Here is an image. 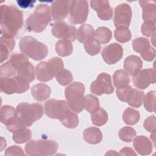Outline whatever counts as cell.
I'll return each mask as SVG.
<instances>
[{"mask_svg":"<svg viewBox=\"0 0 156 156\" xmlns=\"http://www.w3.org/2000/svg\"><path fill=\"white\" fill-rule=\"evenodd\" d=\"M18 115L25 122L27 127L40 119L43 115V106L37 103L29 104L27 102H21L16 107Z\"/></svg>","mask_w":156,"mask_h":156,"instance_id":"6","label":"cell"},{"mask_svg":"<svg viewBox=\"0 0 156 156\" xmlns=\"http://www.w3.org/2000/svg\"><path fill=\"white\" fill-rule=\"evenodd\" d=\"M18 5L21 7V8L26 9V8H29V7H32L34 5V4L35 2V1H16Z\"/></svg>","mask_w":156,"mask_h":156,"instance_id":"50","label":"cell"},{"mask_svg":"<svg viewBox=\"0 0 156 156\" xmlns=\"http://www.w3.org/2000/svg\"><path fill=\"white\" fill-rule=\"evenodd\" d=\"M9 61L16 69L17 72V69H18L20 66L24 62L28 61V58L26 55L23 54L14 53L10 56V59Z\"/></svg>","mask_w":156,"mask_h":156,"instance_id":"43","label":"cell"},{"mask_svg":"<svg viewBox=\"0 0 156 156\" xmlns=\"http://www.w3.org/2000/svg\"><path fill=\"white\" fill-rule=\"evenodd\" d=\"M116 40L122 43L128 42L132 38V34L128 27H120L116 28L114 32Z\"/></svg>","mask_w":156,"mask_h":156,"instance_id":"35","label":"cell"},{"mask_svg":"<svg viewBox=\"0 0 156 156\" xmlns=\"http://www.w3.org/2000/svg\"><path fill=\"white\" fill-rule=\"evenodd\" d=\"M1 122L5 124L10 119L18 115L16 109L11 105H5L1 108Z\"/></svg>","mask_w":156,"mask_h":156,"instance_id":"34","label":"cell"},{"mask_svg":"<svg viewBox=\"0 0 156 156\" xmlns=\"http://www.w3.org/2000/svg\"><path fill=\"white\" fill-rule=\"evenodd\" d=\"M51 32L55 37L70 41H74L77 38L76 27L68 25L63 21L56 22L52 26Z\"/></svg>","mask_w":156,"mask_h":156,"instance_id":"12","label":"cell"},{"mask_svg":"<svg viewBox=\"0 0 156 156\" xmlns=\"http://www.w3.org/2000/svg\"><path fill=\"white\" fill-rule=\"evenodd\" d=\"M16 73V69L13 66V65L7 61L5 63L2 64L0 66V75L5 77H10L15 76Z\"/></svg>","mask_w":156,"mask_h":156,"instance_id":"44","label":"cell"},{"mask_svg":"<svg viewBox=\"0 0 156 156\" xmlns=\"http://www.w3.org/2000/svg\"><path fill=\"white\" fill-rule=\"evenodd\" d=\"M132 81L135 87L144 90L151 83H155V71L151 68L143 69L133 76Z\"/></svg>","mask_w":156,"mask_h":156,"instance_id":"14","label":"cell"},{"mask_svg":"<svg viewBox=\"0 0 156 156\" xmlns=\"http://www.w3.org/2000/svg\"><path fill=\"white\" fill-rule=\"evenodd\" d=\"M130 87H131L130 86L127 85H126V86H123V87L117 88L116 95H117L118 99L121 101L124 102V99H125L126 95L128 90H129V88Z\"/></svg>","mask_w":156,"mask_h":156,"instance_id":"49","label":"cell"},{"mask_svg":"<svg viewBox=\"0 0 156 156\" xmlns=\"http://www.w3.org/2000/svg\"><path fill=\"white\" fill-rule=\"evenodd\" d=\"M122 119L125 124L127 125H134L140 119V113L131 108H127L122 114Z\"/></svg>","mask_w":156,"mask_h":156,"instance_id":"30","label":"cell"},{"mask_svg":"<svg viewBox=\"0 0 156 156\" xmlns=\"http://www.w3.org/2000/svg\"><path fill=\"white\" fill-rule=\"evenodd\" d=\"M24 155V151L21 147L17 146H12L9 147L5 152V155Z\"/></svg>","mask_w":156,"mask_h":156,"instance_id":"48","label":"cell"},{"mask_svg":"<svg viewBox=\"0 0 156 156\" xmlns=\"http://www.w3.org/2000/svg\"><path fill=\"white\" fill-rule=\"evenodd\" d=\"M69 19L73 24H82L88 15V5L87 1H71L69 5Z\"/></svg>","mask_w":156,"mask_h":156,"instance_id":"9","label":"cell"},{"mask_svg":"<svg viewBox=\"0 0 156 156\" xmlns=\"http://www.w3.org/2000/svg\"><path fill=\"white\" fill-rule=\"evenodd\" d=\"M141 32L146 37H151L155 34V24L152 21H144L141 26Z\"/></svg>","mask_w":156,"mask_h":156,"instance_id":"45","label":"cell"},{"mask_svg":"<svg viewBox=\"0 0 156 156\" xmlns=\"http://www.w3.org/2000/svg\"><path fill=\"white\" fill-rule=\"evenodd\" d=\"M101 44L99 41L93 38L84 43V48L86 52L90 55L98 54L101 50Z\"/></svg>","mask_w":156,"mask_h":156,"instance_id":"36","label":"cell"},{"mask_svg":"<svg viewBox=\"0 0 156 156\" xmlns=\"http://www.w3.org/2000/svg\"><path fill=\"white\" fill-rule=\"evenodd\" d=\"M156 119L154 115L150 116L147 118H146L144 122L143 126L144 129L149 132H155L156 128Z\"/></svg>","mask_w":156,"mask_h":156,"instance_id":"47","label":"cell"},{"mask_svg":"<svg viewBox=\"0 0 156 156\" xmlns=\"http://www.w3.org/2000/svg\"><path fill=\"white\" fill-rule=\"evenodd\" d=\"M95 37L96 39L102 44L108 43L112 37L111 30L104 26L98 27L95 31Z\"/></svg>","mask_w":156,"mask_h":156,"instance_id":"32","label":"cell"},{"mask_svg":"<svg viewBox=\"0 0 156 156\" xmlns=\"http://www.w3.org/2000/svg\"><path fill=\"white\" fill-rule=\"evenodd\" d=\"M141 57L146 61H152L155 57V50L154 48L151 47L150 45L143 50L141 53Z\"/></svg>","mask_w":156,"mask_h":156,"instance_id":"46","label":"cell"},{"mask_svg":"<svg viewBox=\"0 0 156 156\" xmlns=\"http://www.w3.org/2000/svg\"><path fill=\"white\" fill-rule=\"evenodd\" d=\"M142 67L143 62L141 59L136 55H129L124 60V70L127 73L132 76L137 74L141 71Z\"/></svg>","mask_w":156,"mask_h":156,"instance_id":"17","label":"cell"},{"mask_svg":"<svg viewBox=\"0 0 156 156\" xmlns=\"http://www.w3.org/2000/svg\"><path fill=\"white\" fill-rule=\"evenodd\" d=\"M83 138L87 143L91 144H96L102 141V134L98 128L90 127L84 130Z\"/></svg>","mask_w":156,"mask_h":156,"instance_id":"23","label":"cell"},{"mask_svg":"<svg viewBox=\"0 0 156 156\" xmlns=\"http://www.w3.org/2000/svg\"><path fill=\"white\" fill-rule=\"evenodd\" d=\"M91 8L97 12L98 17L104 21L110 20L113 16V9L108 1L93 0L90 1Z\"/></svg>","mask_w":156,"mask_h":156,"instance_id":"15","label":"cell"},{"mask_svg":"<svg viewBox=\"0 0 156 156\" xmlns=\"http://www.w3.org/2000/svg\"><path fill=\"white\" fill-rule=\"evenodd\" d=\"M101 55L106 63L108 65L115 64L122 57L123 49L119 44L113 43L105 46L103 49Z\"/></svg>","mask_w":156,"mask_h":156,"instance_id":"13","label":"cell"},{"mask_svg":"<svg viewBox=\"0 0 156 156\" xmlns=\"http://www.w3.org/2000/svg\"><path fill=\"white\" fill-rule=\"evenodd\" d=\"M135 135V130L133 128L128 126L123 127L119 130L118 132L119 138L124 142H131Z\"/></svg>","mask_w":156,"mask_h":156,"instance_id":"37","label":"cell"},{"mask_svg":"<svg viewBox=\"0 0 156 156\" xmlns=\"http://www.w3.org/2000/svg\"><path fill=\"white\" fill-rule=\"evenodd\" d=\"M51 90L50 87L44 83H38L32 86L31 93L34 99L37 101H43L49 98Z\"/></svg>","mask_w":156,"mask_h":156,"instance_id":"20","label":"cell"},{"mask_svg":"<svg viewBox=\"0 0 156 156\" xmlns=\"http://www.w3.org/2000/svg\"><path fill=\"white\" fill-rule=\"evenodd\" d=\"M19 47L23 54L34 60L43 59L48 52L46 44L30 36L23 37L19 42Z\"/></svg>","mask_w":156,"mask_h":156,"instance_id":"4","label":"cell"},{"mask_svg":"<svg viewBox=\"0 0 156 156\" xmlns=\"http://www.w3.org/2000/svg\"><path fill=\"white\" fill-rule=\"evenodd\" d=\"M46 67L49 75L53 78L63 69L64 65L62 60L59 57H52L46 62Z\"/></svg>","mask_w":156,"mask_h":156,"instance_id":"25","label":"cell"},{"mask_svg":"<svg viewBox=\"0 0 156 156\" xmlns=\"http://www.w3.org/2000/svg\"><path fill=\"white\" fill-rule=\"evenodd\" d=\"M140 6L143 8V19L144 21L155 23L156 20V5L151 1H139Z\"/></svg>","mask_w":156,"mask_h":156,"instance_id":"21","label":"cell"},{"mask_svg":"<svg viewBox=\"0 0 156 156\" xmlns=\"http://www.w3.org/2000/svg\"><path fill=\"white\" fill-rule=\"evenodd\" d=\"M5 125L6 126L7 129L12 133L20 129L25 128L27 127L25 122L18 115L10 119L5 124Z\"/></svg>","mask_w":156,"mask_h":156,"instance_id":"33","label":"cell"},{"mask_svg":"<svg viewBox=\"0 0 156 156\" xmlns=\"http://www.w3.org/2000/svg\"><path fill=\"white\" fill-rule=\"evenodd\" d=\"M119 154L122 155H136V153L130 147H124L119 151Z\"/></svg>","mask_w":156,"mask_h":156,"instance_id":"51","label":"cell"},{"mask_svg":"<svg viewBox=\"0 0 156 156\" xmlns=\"http://www.w3.org/2000/svg\"><path fill=\"white\" fill-rule=\"evenodd\" d=\"M60 122L66 128L74 129L79 124V118L77 115L71 110Z\"/></svg>","mask_w":156,"mask_h":156,"instance_id":"39","label":"cell"},{"mask_svg":"<svg viewBox=\"0 0 156 156\" xmlns=\"http://www.w3.org/2000/svg\"><path fill=\"white\" fill-rule=\"evenodd\" d=\"M149 45V40L144 37L136 38L132 41V46L133 50L138 53H141Z\"/></svg>","mask_w":156,"mask_h":156,"instance_id":"42","label":"cell"},{"mask_svg":"<svg viewBox=\"0 0 156 156\" xmlns=\"http://www.w3.org/2000/svg\"><path fill=\"white\" fill-rule=\"evenodd\" d=\"M76 37L79 42L85 43L88 40L94 38L95 32L93 27L90 24H82L78 29Z\"/></svg>","mask_w":156,"mask_h":156,"instance_id":"24","label":"cell"},{"mask_svg":"<svg viewBox=\"0 0 156 156\" xmlns=\"http://www.w3.org/2000/svg\"><path fill=\"white\" fill-rule=\"evenodd\" d=\"M113 80L115 86L117 88L127 85L130 82L128 74L122 69H119L115 72L113 76Z\"/></svg>","mask_w":156,"mask_h":156,"instance_id":"29","label":"cell"},{"mask_svg":"<svg viewBox=\"0 0 156 156\" xmlns=\"http://www.w3.org/2000/svg\"><path fill=\"white\" fill-rule=\"evenodd\" d=\"M1 32L2 35L15 37L23 24V12L13 5L1 6Z\"/></svg>","mask_w":156,"mask_h":156,"instance_id":"1","label":"cell"},{"mask_svg":"<svg viewBox=\"0 0 156 156\" xmlns=\"http://www.w3.org/2000/svg\"><path fill=\"white\" fill-rule=\"evenodd\" d=\"M71 111L65 100L51 99L44 104L45 114L51 119L62 120Z\"/></svg>","mask_w":156,"mask_h":156,"instance_id":"8","label":"cell"},{"mask_svg":"<svg viewBox=\"0 0 156 156\" xmlns=\"http://www.w3.org/2000/svg\"><path fill=\"white\" fill-rule=\"evenodd\" d=\"M58 144L53 140H32L25 146V151L32 156H47L54 155L58 149Z\"/></svg>","mask_w":156,"mask_h":156,"instance_id":"5","label":"cell"},{"mask_svg":"<svg viewBox=\"0 0 156 156\" xmlns=\"http://www.w3.org/2000/svg\"><path fill=\"white\" fill-rule=\"evenodd\" d=\"M71 1H55L51 7V15L55 21L63 20L66 18L69 10Z\"/></svg>","mask_w":156,"mask_h":156,"instance_id":"16","label":"cell"},{"mask_svg":"<svg viewBox=\"0 0 156 156\" xmlns=\"http://www.w3.org/2000/svg\"><path fill=\"white\" fill-rule=\"evenodd\" d=\"M132 15V9L129 4L123 3L118 5L115 9L113 18L115 26L116 28L128 27L131 22Z\"/></svg>","mask_w":156,"mask_h":156,"instance_id":"11","label":"cell"},{"mask_svg":"<svg viewBox=\"0 0 156 156\" xmlns=\"http://www.w3.org/2000/svg\"><path fill=\"white\" fill-rule=\"evenodd\" d=\"M156 92L155 91H150L144 97L143 102L145 109L149 112H155V101Z\"/></svg>","mask_w":156,"mask_h":156,"instance_id":"40","label":"cell"},{"mask_svg":"<svg viewBox=\"0 0 156 156\" xmlns=\"http://www.w3.org/2000/svg\"><path fill=\"white\" fill-rule=\"evenodd\" d=\"M16 74L28 82H32L35 77L34 66L29 62V60L24 62L17 69Z\"/></svg>","mask_w":156,"mask_h":156,"instance_id":"22","label":"cell"},{"mask_svg":"<svg viewBox=\"0 0 156 156\" xmlns=\"http://www.w3.org/2000/svg\"><path fill=\"white\" fill-rule=\"evenodd\" d=\"M90 91L92 93L100 96L102 94H111L114 91L112 83L111 76L105 73L99 74L96 79L90 85Z\"/></svg>","mask_w":156,"mask_h":156,"instance_id":"10","label":"cell"},{"mask_svg":"<svg viewBox=\"0 0 156 156\" xmlns=\"http://www.w3.org/2000/svg\"><path fill=\"white\" fill-rule=\"evenodd\" d=\"M133 145L136 151L141 155H149L152 152V144L151 141L145 136H136L134 140Z\"/></svg>","mask_w":156,"mask_h":156,"instance_id":"18","label":"cell"},{"mask_svg":"<svg viewBox=\"0 0 156 156\" xmlns=\"http://www.w3.org/2000/svg\"><path fill=\"white\" fill-rule=\"evenodd\" d=\"M91 119L93 124L97 126L104 125L108 121V114L102 108H99L91 113Z\"/></svg>","mask_w":156,"mask_h":156,"instance_id":"27","label":"cell"},{"mask_svg":"<svg viewBox=\"0 0 156 156\" xmlns=\"http://www.w3.org/2000/svg\"><path fill=\"white\" fill-rule=\"evenodd\" d=\"M55 79L61 85L65 86L73 81V77L69 70L63 69L55 76Z\"/></svg>","mask_w":156,"mask_h":156,"instance_id":"41","label":"cell"},{"mask_svg":"<svg viewBox=\"0 0 156 156\" xmlns=\"http://www.w3.org/2000/svg\"><path fill=\"white\" fill-rule=\"evenodd\" d=\"M105 155H120L119 154H118V152H115V151H112V150H110V151H108L106 154H105Z\"/></svg>","mask_w":156,"mask_h":156,"instance_id":"52","label":"cell"},{"mask_svg":"<svg viewBox=\"0 0 156 156\" xmlns=\"http://www.w3.org/2000/svg\"><path fill=\"white\" fill-rule=\"evenodd\" d=\"M73 46L70 41L66 40H58L55 44V51L61 57H66L72 54Z\"/></svg>","mask_w":156,"mask_h":156,"instance_id":"26","label":"cell"},{"mask_svg":"<svg viewBox=\"0 0 156 156\" xmlns=\"http://www.w3.org/2000/svg\"><path fill=\"white\" fill-rule=\"evenodd\" d=\"M1 90L2 92L12 94L14 93H23L29 88V82L19 76L12 77H1Z\"/></svg>","mask_w":156,"mask_h":156,"instance_id":"7","label":"cell"},{"mask_svg":"<svg viewBox=\"0 0 156 156\" xmlns=\"http://www.w3.org/2000/svg\"><path fill=\"white\" fill-rule=\"evenodd\" d=\"M144 97L143 91L130 87L126 95L124 102L132 107L139 108L143 102Z\"/></svg>","mask_w":156,"mask_h":156,"instance_id":"19","label":"cell"},{"mask_svg":"<svg viewBox=\"0 0 156 156\" xmlns=\"http://www.w3.org/2000/svg\"><path fill=\"white\" fill-rule=\"evenodd\" d=\"M32 132L27 128L20 129L13 133V140L18 144L24 143L30 140Z\"/></svg>","mask_w":156,"mask_h":156,"instance_id":"28","label":"cell"},{"mask_svg":"<svg viewBox=\"0 0 156 156\" xmlns=\"http://www.w3.org/2000/svg\"><path fill=\"white\" fill-rule=\"evenodd\" d=\"M151 137L153 138V139H152V141L154 142V146H155V132H152V133L151 135Z\"/></svg>","mask_w":156,"mask_h":156,"instance_id":"53","label":"cell"},{"mask_svg":"<svg viewBox=\"0 0 156 156\" xmlns=\"http://www.w3.org/2000/svg\"><path fill=\"white\" fill-rule=\"evenodd\" d=\"M36 76L37 80L41 82H48L52 79L48 71L46 61L41 62L37 65Z\"/></svg>","mask_w":156,"mask_h":156,"instance_id":"31","label":"cell"},{"mask_svg":"<svg viewBox=\"0 0 156 156\" xmlns=\"http://www.w3.org/2000/svg\"><path fill=\"white\" fill-rule=\"evenodd\" d=\"M51 21L50 7L44 4L38 5L34 12L26 20L29 31L36 33L43 32Z\"/></svg>","mask_w":156,"mask_h":156,"instance_id":"2","label":"cell"},{"mask_svg":"<svg viewBox=\"0 0 156 156\" xmlns=\"http://www.w3.org/2000/svg\"><path fill=\"white\" fill-rule=\"evenodd\" d=\"M84 93L85 87L79 82L71 83L65 88L66 102L73 112L79 113L85 108Z\"/></svg>","mask_w":156,"mask_h":156,"instance_id":"3","label":"cell"},{"mask_svg":"<svg viewBox=\"0 0 156 156\" xmlns=\"http://www.w3.org/2000/svg\"><path fill=\"white\" fill-rule=\"evenodd\" d=\"M99 107V102L96 96L92 94L85 96V108L88 112L91 113Z\"/></svg>","mask_w":156,"mask_h":156,"instance_id":"38","label":"cell"}]
</instances>
